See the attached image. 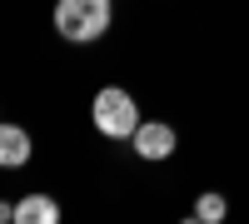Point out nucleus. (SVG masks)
<instances>
[{
  "instance_id": "1",
  "label": "nucleus",
  "mask_w": 249,
  "mask_h": 224,
  "mask_svg": "<svg viewBox=\"0 0 249 224\" xmlns=\"http://www.w3.org/2000/svg\"><path fill=\"white\" fill-rule=\"evenodd\" d=\"M55 30L60 40H75V45H90L110 30V0H60L55 5Z\"/></svg>"
},
{
  "instance_id": "2",
  "label": "nucleus",
  "mask_w": 249,
  "mask_h": 224,
  "mask_svg": "<svg viewBox=\"0 0 249 224\" xmlns=\"http://www.w3.org/2000/svg\"><path fill=\"white\" fill-rule=\"evenodd\" d=\"M95 130L105 135V139H130V135L140 130V110H135L130 90L110 85V90L95 95Z\"/></svg>"
},
{
  "instance_id": "3",
  "label": "nucleus",
  "mask_w": 249,
  "mask_h": 224,
  "mask_svg": "<svg viewBox=\"0 0 249 224\" xmlns=\"http://www.w3.org/2000/svg\"><path fill=\"white\" fill-rule=\"evenodd\" d=\"M130 145H135L140 159H170V155H175V130L160 125V120H150V125H140V130L130 135Z\"/></svg>"
},
{
  "instance_id": "4",
  "label": "nucleus",
  "mask_w": 249,
  "mask_h": 224,
  "mask_svg": "<svg viewBox=\"0 0 249 224\" xmlns=\"http://www.w3.org/2000/svg\"><path fill=\"white\" fill-rule=\"evenodd\" d=\"M60 219V205L50 194H25L15 205V224H55Z\"/></svg>"
},
{
  "instance_id": "5",
  "label": "nucleus",
  "mask_w": 249,
  "mask_h": 224,
  "mask_svg": "<svg viewBox=\"0 0 249 224\" xmlns=\"http://www.w3.org/2000/svg\"><path fill=\"white\" fill-rule=\"evenodd\" d=\"M25 159H30V135L20 125H0V165L15 170V165H25Z\"/></svg>"
},
{
  "instance_id": "6",
  "label": "nucleus",
  "mask_w": 249,
  "mask_h": 224,
  "mask_svg": "<svg viewBox=\"0 0 249 224\" xmlns=\"http://www.w3.org/2000/svg\"><path fill=\"white\" fill-rule=\"evenodd\" d=\"M224 214H230L224 194H199V205H195V219H199V224H219Z\"/></svg>"
}]
</instances>
